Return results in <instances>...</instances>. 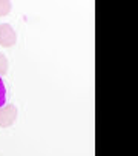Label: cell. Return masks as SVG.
<instances>
[{
	"mask_svg": "<svg viewBox=\"0 0 138 156\" xmlns=\"http://www.w3.org/2000/svg\"><path fill=\"white\" fill-rule=\"evenodd\" d=\"M17 115H18V111L14 104L0 107V127L8 128V127L14 125V122L17 121Z\"/></svg>",
	"mask_w": 138,
	"mask_h": 156,
	"instance_id": "1",
	"label": "cell"
},
{
	"mask_svg": "<svg viewBox=\"0 0 138 156\" xmlns=\"http://www.w3.org/2000/svg\"><path fill=\"white\" fill-rule=\"evenodd\" d=\"M17 42V34L14 28L9 23L0 25V47L3 48H12Z\"/></svg>",
	"mask_w": 138,
	"mask_h": 156,
	"instance_id": "2",
	"label": "cell"
},
{
	"mask_svg": "<svg viewBox=\"0 0 138 156\" xmlns=\"http://www.w3.org/2000/svg\"><path fill=\"white\" fill-rule=\"evenodd\" d=\"M12 11V2L9 0H0V17H5Z\"/></svg>",
	"mask_w": 138,
	"mask_h": 156,
	"instance_id": "3",
	"label": "cell"
},
{
	"mask_svg": "<svg viewBox=\"0 0 138 156\" xmlns=\"http://www.w3.org/2000/svg\"><path fill=\"white\" fill-rule=\"evenodd\" d=\"M8 73V59L3 53H0V77Z\"/></svg>",
	"mask_w": 138,
	"mask_h": 156,
	"instance_id": "4",
	"label": "cell"
},
{
	"mask_svg": "<svg viewBox=\"0 0 138 156\" xmlns=\"http://www.w3.org/2000/svg\"><path fill=\"white\" fill-rule=\"evenodd\" d=\"M6 105V87L3 83V79L0 77V107Z\"/></svg>",
	"mask_w": 138,
	"mask_h": 156,
	"instance_id": "5",
	"label": "cell"
}]
</instances>
